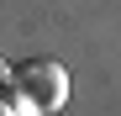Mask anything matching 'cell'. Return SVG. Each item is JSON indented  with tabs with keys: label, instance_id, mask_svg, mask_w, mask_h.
Returning <instances> with one entry per match:
<instances>
[{
	"label": "cell",
	"instance_id": "6da1fadb",
	"mask_svg": "<svg viewBox=\"0 0 121 116\" xmlns=\"http://www.w3.org/2000/svg\"><path fill=\"white\" fill-rule=\"evenodd\" d=\"M16 95H21L26 111H58L63 95H69V74L53 58H32V63L16 69Z\"/></svg>",
	"mask_w": 121,
	"mask_h": 116
},
{
	"label": "cell",
	"instance_id": "7a4b0ae2",
	"mask_svg": "<svg viewBox=\"0 0 121 116\" xmlns=\"http://www.w3.org/2000/svg\"><path fill=\"white\" fill-rule=\"evenodd\" d=\"M5 85H16V74H11L5 63H0V90H5Z\"/></svg>",
	"mask_w": 121,
	"mask_h": 116
},
{
	"label": "cell",
	"instance_id": "3957f363",
	"mask_svg": "<svg viewBox=\"0 0 121 116\" xmlns=\"http://www.w3.org/2000/svg\"><path fill=\"white\" fill-rule=\"evenodd\" d=\"M0 116H11V111H5V106H0Z\"/></svg>",
	"mask_w": 121,
	"mask_h": 116
}]
</instances>
